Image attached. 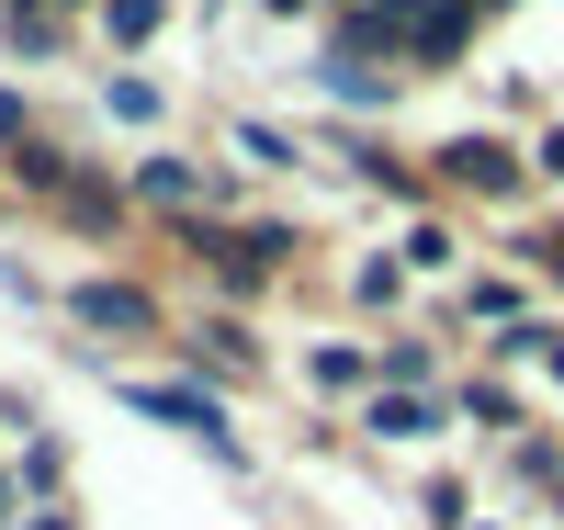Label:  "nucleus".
Here are the masks:
<instances>
[{
    "mask_svg": "<svg viewBox=\"0 0 564 530\" xmlns=\"http://www.w3.org/2000/svg\"><path fill=\"white\" fill-rule=\"evenodd\" d=\"M124 407H135V418H170L181 441H204L215 463H238V429H226V407L204 396V383H135V372H124Z\"/></svg>",
    "mask_w": 564,
    "mask_h": 530,
    "instance_id": "1",
    "label": "nucleus"
},
{
    "mask_svg": "<svg viewBox=\"0 0 564 530\" xmlns=\"http://www.w3.org/2000/svg\"><path fill=\"white\" fill-rule=\"evenodd\" d=\"M90 327H113V339H148V327H159V305H148V282H79V294H68Z\"/></svg>",
    "mask_w": 564,
    "mask_h": 530,
    "instance_id": "2",
    "label": "nucleus"
},
{
    "mask_svg": "<svg viewBox=\"0 0 564 530\" xmlns=\"http://www.w3.org/2000/svg\"><path fill=\"white\" fill-rule=\"evenodd\" d=\"M135 192H148V204H204L215 181H204L193 159H135Z\"/></svg>",
    "mask_w": 564,
    "mask_h": 530,
    "instance_id": "3",
    "label": "nucleus"
},
{
    "mask_svg": "<svg viewBox=\"0 0 564 530\" xmlns=\"http://www.w3.org/2000/svg\"><path fill=\"white\" fill-rule=\"evenodd\" d=\"M430 429H441L430 396H372V441H430Z\"/></svg>",
    "mask_w": 564,
    "mask_h": 530,
    "instance_id": "4",
    "label": "nucleus"
},
{
    "mask_svg": "<svg viewBox=\"0 0 564 530\" xmlns=\"http://www.w3.org/2000/svg\"><path fill=\"white\" fill-rule=\"evenodd\" d=\"M452 181H475V192H508L520 170H508V148H486V136H463V148H452Z\"/></svg>",
    "mask_w": 564,
    "mask_h": 530,
    "instance_id": "5",
    "label": "nucleus"
},
{
    "mask_svg": "<svg viewBox=\"0 0 564 530\" xmlns=\"http://www.w3.org/2000/svg\"><path fill=\"white\" fill-rule=\"evenodd\" d=\"M159 23H170V0H102V34L113 45H148Z\"/></svg>",
    "mask_w": 564,
    "mask_h": 530,
    "instance_id": "6",
    "label": "nucleus"
},
{
    "mask_svg": "<svg viewBox=\"0 0 564 530\" xmlns=\"http://www.w3.org/2000/svg\"><path fill=\"white\" fill-rule=\"evenodd\" d=\"M193 372H249V339H238V327H204V339H193Z\"/></svg>",
    "mask_w": 564,
    "mask_h": 530,
    "instance_id": "7",
    "label": "nucleus"
},
{
    "mask_svg": "<svg viewBox=\"0 0 564 530\" xmlns=\"http://www.w3.org/2000/svg\"><path fill=\"white\" fill-rule=\"evenodd\" d=\"M316 79H327V90H339V102H384V79H372V68H361V57H327V68H316Z\"/></svg>",
    "mask_w": 564,
    "mask_h": 530,
    "instance_id": "8",
    "label": "nucleus"
},
{
    "mask_svg": "<svg viewBox=\"0 0 564 530\" xmlns=\"http://www.w3.org/2000/svg\"><path fill=\"white\" fill-rule=\"evenodd\" d=\"M316 383H327V396H361L372 361H361V350H316Z\"/></svg>",
    "mask_w": 564,
    "mask_h": 530,
    "instance_id": "9",
    "label": "nucleus"
},
{
    "mask_svg": "<svg viewBox=\"0 0 564 530\" xmlns=\"http://www.w3.org/2000/svg\"><path fill=\"white\" fill-rule=\"evenodd\" d=\"M12 170H23V181H34V192H68V159H57V148H23V159H12Z\"/></svg>",
    "mask_w": 564,
    "mask_h": 530,
    "instance_id": "10",
    "label": "nucleus"
},
{
    "mask_svg": "<svg viewBox=\"0 0 564 530\" xmlns=\"http://www.w3.org/2000/svg\"><path fill=\"white\" fill-rule=\"evenodd\" d=\"M384 12H395V23H406V12H417V23H430V12H463V0H384Z\"/></svg>",
    "mask_w": 564,
    "mask_h": 530,
    "instance_id": "11",
    "label": "nucleus"
},
{
    "mask_svg": "<svg viewBox=\"0 0 564 530\" xmlns=\"http://www.w3.org/2000/svg\"><path fill=\"white\" fill-rule=\"evenodd\" d=\"M23 530H68V508H45V519H23Z\"/></svg>",
    "mask_w": 564,
    "mask_h": 530,
    "instance_id": "12",
    "label": "nucleus"
},
{
    "mask_svg": "<svg viewBox=\"0 0 564 530\" xmlns=\"http://www.w3.org/2000/svg\"><path fill=\"white\" fill-rule=\"evenodd\" d=\"M542 249H553V282H564V237H542Z\"/></svg>",
    "mask_w": 564,
    "mask_h": 530,
    "instance_id": "13",
    "label": "nucleus"
},
{
    "mask_svg": "<svg viewBox=\"0 0 564 530\" xmlns=\"http://www.w3.org/2000/svg\"><path fill=\"white\" fill-rule=\"evenodd\" d=\"M271 12H305V0H271Z\"/></svg>",
    "mask_w": 564,
    "mask_h": 530,
    "instance_id": "14",
    "label": "nucleus"
},
{
    "mask_svg": "<svg viewBox=\"0 0 564 530\" xmlns=\"http://www.w3.org/2000/svg\"><path fill=\"white\" fill-rule=\"evenodd\" d=\"M0 519H12V486H0Z\"/></svg>",
    "mask_w": 564,
    "mask_h": 530,
    "instance_id": "15",
    "label": "nucleus"
}]
</instances>
